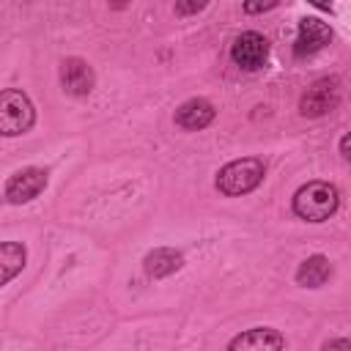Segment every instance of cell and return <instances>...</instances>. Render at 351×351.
Wrapping results in <instances>:
<instances>
[{"label": "cell", "mask_w": 351, "mask_h": 351, "mask_svg": "<svg viewBox=\"0 0 351 351\" xmlns=\"http://www.w3.org/2000/svg\"><path fill=\"white\" fill-rule=\"evenodd\" d=\"M340 154H343V159H348V162H351V132L340 137Z\"/></svg>", "instance_id": "cell-17"}, {"label": "cell", "mask_w": 351, "mask_h": 351, "mask_svg": "<svg viewBox=\"0 0 351 351\" xmlns=\"http://www.w3.org/2000/svg\"><path fill=\"white\" fill-rule=\"evenodd\" d=\"M263 173H266V167H263V162L258 156L233 159L225 167H219L217 178H214V186L228 197H241V195L252 192L263 181Z\"/></svg>", "instance_id": "cell-2"}, {"label": "cell", "mask_w": 351, "mask_h": 351, "mask_svg": "<svg viewBox=\"0 0 351 351\" xmlns=\"http://www.w3.org/2000/svg\"><path fill=\"white\" fill-rule=\"evenodd\" d=\"M47 184H49L47 170H41V167H22V170L8 176L3 195H5L8 203L19 206V203H30L33 197H38L47 189Z\"/></svg>", "instance_id": "cell-6"}, {"label": "cell", "mask_w": 351, "mask_h": 351, "mask_svg": "<svg viewBox=\"0 0 351 351\" xmlns=\"http://www.w3.org/2000/svg\"><path fill=\"white\" fill-rule=\"evenodd\" d=\"M36 123V110L27 93L16 88H5L0 93V134L3 137H16L30 132Z\"/></svg>", "instance_id": "cell-3"}, {"label": "cell", "mask_w": 351, "mask_h": 351, "mask_svg": "<svg viewBox=\"0 0 351 351\" xmlns=\"http://www.w3.org/2000/svg\"><path fill=\"white\" fill-rule=\"evenodd\" d=\"M60 85L69 96H88L96 85V74L88 60L82 58H66L60 63Z\"/></svg>", "instance_id": "cell-9"}, {"label": "cell", "mask_w": 351, "mask_h": 351, "mask_svg": "<svg viewBox=\"0 0 351 351\" xmlns=\"http://www.w3.org/2000/svg\"><path fill=\"white\" fill-rule=\"evenodd\" d=\"M203 8H206V3H176V14H178V16L197 14V11H203Z\"/></svg>", "instance_id": "cell-16"}, {"label": "cell", "mask_w": 351, "mask_h": 351, "mask_svg": "<svg viewBox=\"0 0 351 351\" xmlns=\"http://www.w3.org/2000/svg\"><path fill=\"white\" fill-rule=\"evenodd\" d=\"M340 206V192L329 181H307L293 195V214L307 222L329 219Z\"/></svg>", "instance_id": "cell-1"}, {"label": "cell", "mask_w": 351, "mask_h": 351, "mask_svg": "<svg viewBox=\"0 0 351 351\" xmlns=\"http://www.w3.org/2000/svg\"><path fill=\"white\" fill-rule=\"evenodd\" d=\"M321 351H351V340L348 337H332L321 346Z\"/></svg>", "instance_id": "cell-14"}, {"label": "cell", "mask_w": 351, "mask_h": 351, "mask_svg": "<svg viewBox=\"0 0 351 351\" xmlns=\"http://www.w3.org/2000/svg\"><path fill=\"white\" fill-rule=\"evenodd\" d=\"M184 266V258L181 252H176L173 247H156L151 250L145 258H143V269L148 277L154 280H162V277H170L173 271H178Z\"/></svg>", "instance_id": "cell-11"}, {"label": "cell", "mask_w": 351, "mask_h": 351, "mask_svg": "<svg viewBox=\"0 0 351 351\" xmlns=\"http://www.w3.org/2000/svg\"><path fill=\"white\" fill-rule=\"evenodd\" d=\"M25 261H27V250H25L22 244H16V241H3V244H0V269H3L0 282L8 285V282L25 269Z\"/></svg>", "instance_id": "cell-13"}, {"label": "cell", "mask_w": 351, "mask_h": 351, "mask_svg": "<svg viewBox=\"0 0 351 351\" xmlns=\"http://www.w3.org/2000/svg\"><path fill=\"white\" fill-rule=\"evenodd\" d=\"M329 41H332V27L324 19H318V16H304V19H299V30H296V41H293V55L296 58L315 55Z\"/></svg>", "instance_id": "cell-7"}, {"label": "cell", "mask_w": 351, "mask_h": 351, "mask_svg": "<svg viewBox=\"0 0 351 351\" xmlns=\"http://www.w3.org/2000/svg\"><path fill=\"white\" fill-rule=\"evenodd\" d=\"M241 8H244V14H263V11L277 8V0H269V3H244Z\"/></svg>", "instance_id": "cell-15"}, {"label": "cell", "mask_w": 351, "mask_h": 351, "mask_svg": "<svg viewBox=\"0 0 351 351\" xmlns=\"http://www.w3.org/2000/svg\"><path fill=\"white\" fill-rule=\"evenodd\" d=\"M340 101V82L337 77H321L315 80L299 99V112L304 118H321L326 112H332Z\"/></svg>", "instance_id": "cell-4"}, {"label": "cell", "mask_w": 351, "mask_h": 351, "mask_svg": "<svg viewBox=\"0 0 351 351\" xmlns=\"http://www.w3.org/2000/svg\"><path fill=\"white\" fill-rule=\"evenodd\" d=\"M332 274V266H329V258L326 255H310L299 263L296 269V282L304 285V288H321Z\"/></svg>", "instance_id": "cell-12"}, {"label": "cell", "mask_w": 351, "mask_h": 351, "mask_svg": "<svg viewBox=\"0 0 351 351\" xmlns=\"http://www.w3.org/2000/svg\"><path fill=\"white\" fill-rule=\"evenodd\" d=\"M285 337L274 326H252L228 343V351H282Z\"/></svg>", "instance_id": "cell-8"}, {"label": "cell", "mask_w": 351, "mask_h": 351, "mask_svg": "<svg viewBox=\"0 0 351 351\" xmlns=\"http://www.w3.org/2000/svg\"><path fill=\"white\" fill-rule=\"evenodd\" d=\"M214 115H217L214 104L208 99H203V96H195V99H186L184 104H178L176 123L181 129H186V132H200L214 121Z\"/></svg>", "instance_id": "cell-10"}, {"label": "cell", "mask_w": 351, "mask_h": 351, "mask_svg": "<svg viewBox=\"0 0 351 351\" xmlns=\"http://www.w3.org/2000/svg\"><path fill=\"white\" fill-rule=\"evenodd\" d=\"M230 58L239 69L244 71H258L263 69L266 58H269V38L258 30H244L233 38L230 44Z\"/></svg>", "instance_id": "cell-5"}]
</instances>
